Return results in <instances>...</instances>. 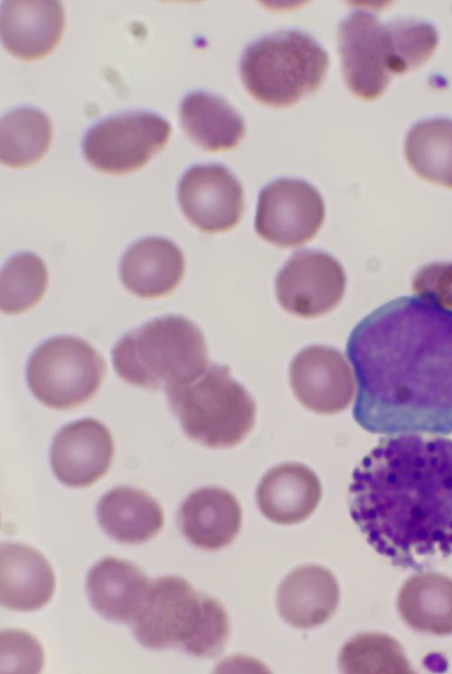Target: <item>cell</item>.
I'll list each match as a JSON object with an SVG mask.
<instances>
[{
  "instance_id": "21",
  "label": "cell",
  "mask_w": 452,
  "mask_h": 674,
  "mask_svg": "<svg viewBox=\"0 0 452 674\" xmlns=\"http://www.w3.org/2000/svg\"><path fill=\"white\" fill-rule=\"evenodd\" d=\"M55 576L47 559L32 546L4 543L0 549L1 604L14 611L32 612L52 598Z\"/></svg>"
},
{
  "instance_id": "16",
  "label": "cell",
  "mask_w": 452,
  "mask_h": 674,
  "mask_svg": "<svg viewBox=\"0 0 452 674\" xmlns=\"http://www.w3.org/2000/svg\"><path fill=\"white\" fill-rule=\"evenodd\" d=\"M152 581L136 564L106 556L89 570L87 593L95 611L108 621L133 623L144 608Z\"/></svg>"
},
{
  "instance_id": "29",
  "label": "cell",
  "mask_w": 452,
  "mask_h": 674,
  "mask_svg": "<svg viewBox=\"0 0 452 674\" xmlns=\"http://www.w3.org/2000/svg\"><path fill=\"white\" fill-rule=\"evenodd\" d=\"M1 673H39L44 665L41 643L32 634L20 629L1 632Z\"/></svg>"
},
{
  "instance_id": "26",
  "label": "cell",
  "mask_w": 452,
  "mask_h": 674,
  "mask_svg": "<svg viewBox=\"0 0 452 674\" xmlns=\"http://www.w3.org/2000/svg\"><path fill=\"white\" fill-rule=\"evenodd\" d=\"M405 155L422 176L452 185V120L419 121L405 138Z\"/></svg>"
},
{
  "instance_id": "12",
  "label": "cell",
  "mask_w": 452,
  "mask_h": 674,
  "mask_svg": "<svg viewBox=\"0 0 452 674\" xmlns=\"http://www.w3.org/2000/svg\"><path fill=\"white\" fill-rule=\"evenodd\" d=\"M185 217L202 232L214 233L232 229L244 211L239 180L224 166H194L182 176L177 190Z\"/></svg>"
},
{
  "instance_id": "28",
  "label": "cell",
  "mask_w": 452,
  "mask_h": 674,
  "mask_svg": "<svg viewBox=\"0 0 452 674\" xmlns=\"http://www.w3.org/2000/svg\"><path fill=\"white\" fill-rule=\"evenodd\" d=\"M48 285L43 261L32 252L14 256L1 273V309L5 314H20L35 306Z\"/></svg>"
},
{
  "instance_id": "23",
  "label": "cell",
  "mask_w": 452,
  "mask_h": 674,
  "mask_svg": "<svg viewBox=\"0 0 452 674\" xmlns=\"http://www.w3.org/2000/svg\"><path fill=\"white\" fill-rule=\"evenodd\" d=\"M181 127L208 152L237 147L245 135L244 119L224 99L204 91L188 94L179 109Z\"/></svg>"
},
{
  "instance_id": "13",
  "label": "cell",
  "mask_w": 452,
  "mask_h": 674,
  "mask_svg": "<svg viewBox=\"0 0 452 674\" xmlns=\"http://www.w3.org/2000/svg\"><path fill=\"white\" fill-rule=\"evenodd\" d=\"M293 392L308 410L333 414L348 407L353 394L351 369L343 355L325 346H311L296 355L289 368Z\"/></svg>"
},
{
  "instance_id": "15",
  "label": "cell",
  "mask_w": 452,
  "mask_h": 674,
  "mask_svg": "<svg viewBox=\"0 0 452 674\" xmlns=\"http://www.w3.org/2000/svg\"><path fill=\"white\" fill-rule=\"evenodd\" d=\"M65 10L55 0H7L1 5L0 31L4 47L23 61L48 56L60 43Z\"/></svg>"
},
{
  "instance_id": "1",
  "label": "cell",
  "mask_w": 452,
  "mask_h": 674,
  "mask_svg": "<svg viewBox=\"0 0 452 674\" xmlns=\"http://www.w3.org/2000/svg\"><path fill=\"white\" fill-rule=\"evenodd\" d=\"M355 422L378 434L452 433V309L432 293L400 297L351 331Z\"/></svg>"
},
{
  "instance_id": "18",
  "label": "cell",
  "mask_w": 452,
  "mask_h": 674,
  "mask_svg": "<svg viewBox=\"0 0 452 674\" xmlns=\"http://www.w3.org/2000/svg\"><path fill=\"white\" fill-rule=\"evenodd\" d=\"M322 496L320 480L307 466L287 462L270 469L261 479L256 498L262 515L280 525L306 519Z\"/></svg>"
},
{
  "instance_id": "22",
  "label": "cell",
  "mask_w": 452,
  "mask_h": 674,
  "mask_svg": "<svg viewBox=\"0 0 452 674\" xmlns=\"http://www.w3.org/2000/svg\"><path fill=\"white\" fill-rule=\"evenodd\" d=\"M97 515L107 535L127 545L151 539L164 526L160 504L144 490L128 486L116 487L103 495Z\"/></svg>"
},
{
  "instance_id": "14",
  "label": "cell",
  "mask_w": 452,
  "mask_h": 674,
  "mask_svg": "<svg viewBox=\"0 0 452 674\" xmlns=\"http://www.w3.org/2000/svg\"><path fill=\"white\" fill-rule=\"evenodd\" d=\"M114 450L107 426L94 418L78 420L54 436L50 452L52 469L68 487H89L108 471Z\"/></svg>"
},
{
  "instance_id": "17",
  "label": "cell",
  "mask_w": 452,
  "mask_h": 674,
  "mask_svg": "<svg viewBox=\"0 0 452 674\" xmlns=\"http://www.w3.org/2000/svg\"><path fill=\"white\" fill-rule=\"evenodd\" d=\"M178 526L193 546L218 550L230 545L241 527V509L237 498L216 487L194 490L182 503Z\"/></svg>"
},
{
  "instance_id": "8",
  "label": "cell",
  "mask_w": 452,
  "mask_h": 674,
  "mask_svg": "<svg viewBox=\"0 0 452 674\" xmlns=\"http://www.w3.org/2000/svg\"><path fill=\"white\" fill-rule=\"evenodd\" d=\"M106 372L101 356L85 340L58 336L44 341L31 356L26 370L33 394L57 410L86 403L99 392Z\"/></svg>"
},
{
  "instance_id": "6",
  "label": "cell",
  "mask_w": 452,
  "mask_h": 674,
  "mask_svg": "<svg viewBox=\"0 0 452 674\" xmlns=\"http://www.w3.org/2000/svg\"><path fill=\"white\" fill-rule=\"evenodd\" d=\"M329 58L312 37L284 30L246 47L240 74L246 90L259 102L287 107L317 90L325 81Z\"/></svg>"
},
{
  "instance_id": "9",
  "label": "cell",
  "mask_w": 452,
  "mask_h": 674,
  "mask_svg": "<svg viewBox=\"0 0 452 674\" xmlns=\"http://www.w3.org/2000/svg\"><path fill=\"white\" fill-rule=\"evenodd\" d=\"M171 132L169 122L151 112L123 113L86 133L83 154L95 169L125 175L146 166L166 146Z\"/></svg>"
},
{
  "instance_id": "7",
  "label": "cell",
  "mask_w": 452,
  "mask_h": 674,
  "mask_svg": "<svg viewBox=\"0 0 452 674\" xmlns=\"http://www.w3.org/2000/svg\"><path fill=\"white\" fill-rule=\"evenodd\" d=\"M165 392L185 434L209 448L239 444L255 424L253 398L225 365L209 363L199 376Z\"/></svg>"
},
{
  "instance_id": "19",
  "label": "cell",
  "mask_w": 452,
  "mask_h": 674,
  "mask_svg": "<svg viewBox=\"0 0 452 674\" xmlns=\"http://www.w3.org/2000/svg\"><path fill=\"white\" fill-rule=\"evenodd\" d=\"M340 592L333 573L316 565L292 571L280 584L277 606L281 618L298 629L325 622L337 608Z\"/></svg>"
},
{
  "instance_id": "24",
  "label": "cell",
  "mask_w": 452,
  "mask_h": 674,
  "mask_svg": "<svg viewBox=\"0 0 452 674\" xmlns=\"http://www.w3.org/2000/svg\"><path fill=\"white\" fill-rule=\"evenodd\" d=\"M397 608L403 622L415 631L452 634V579L435 572L413 574L399 592Z\"/></svg>"
},
{
  "instance_id": "3",
  "label": "cell",
  "mask_w": 452,
  "mask_h": 674,
  "mask_svg": "<svg viewBox=\"0 0 452 674\" xmlns=\"http://www.w3.org/2000/svg\"><path fill=\"white\" fill-rule=\"evenodd\" d=\"M337 39L345 83L363 100H377L392 75L419 69L433 52L431 35L422 23L397 19L382 24L363 10L341 22Z\"/></svg>"
},
{
  "instance_id": "20",
  "label": "cell",
  "mask_w": 452,
  "mask_h": 674,
  "mask_svg": "<svg viewBox=\"0 0 452 674\" xmlns=\"http://www.w3.org/2000/svg\"><path fill=\"white\" fill-rule=\"evenodd\" d=\"M184 266L183 252L175 243L161 237H148L124 253L120 279L137 297L156 299L174 290L183 279Z\"/></svg>"
},
{
  "instance_id": "27",
  "label": "cell",
  "mask_w": 452,
  "mask_h": 674,
  "mask_svg": "<svg viewBox=\"0 0 452 674\" xmlns=\"http://www.w3.org/2000/svg\"><path fill=\"white\" fill-rule=\"evenodd\" d=\"M338 663L342 672L349 674L414 672L400 644L383 633L353 637L343 646Z\"/></svg>"
},
{
  "instance_id": "4",
  "label": "cell",
  "mask_w": 452,
  "mask_h": 674,
  "mask_svg": "<svg viewBox=\"0 0 452 674\" xmlns=\"http://www.w3.org/2000/svg\"><path fill=\"white\" fill-rule=\"evenodd\" d=\"M133 623L134 635L145 648H179L196 657L218 655L230 634L223 606L175 575L152 581L146 603Z\"/></svg>"
},
{
  "instance_id": "5",
  "label": "cell",
  "mask_w": 452,
  "mask_h": 674,
  "mask_svg": "<svg viewBox=\"0 0 452 674\" xmlns=\"http://www.w3.org/2000/svg\"><path fill=\"white\" fill-rule=\"evenodd\" d=\"M112 361L124 381L148 390L190 382L209 365L202 332L177 315L153 319L124 335L113 348Z\"/></svg>"
},
{
  "instance_id": "10",
  "label": "cell",
  "mask_w": 452,
  "mask_h": 674,
  "mask_svg": "<svg viewBox=\"0 0 452 674\" xmlns=\"http://www.w3.org/2000/svg\"><path fill=\"white\" fill-rule=\"evenodd\" d=\"M319 192L298 179L281 178L264 187L255 218L256 233L279 247H297L310 241L325 220Z\"/></svg>"
},
{
  "instance_id": "11",
  "label": "cell",
  "mask_w": 452,
  "mask_h": 674,
  "mask_svg": "<svg viewBox=\"0 0 452 674\" xmlns=\"http://www.w3.org/2000/svg\"><path fill=\"white\" fill-rule=\"evenodd\" d=\"M345 275L331 255L318 251L294 254L276 278V294L290 314L311 318L333 310L341 301Z\"/></svg>"
},
{
  "instance_id": "25",
  "label": "cell",
  "mask_w": 452,
  "mask_h": 674,
  "mask_svg": "<svg viewBox=\"0 0 452 674\" xmlns=\"http://www.w3.org/2000/svg\"><path fill=\"white\" fill-rule=\"evenodd\" d=\"M52 139V126L42 111L21 108L6 114L0 124V159L12 168L40 161Z\"/></svg>"
},
{
  "instance_id": "2",
  "label": "cell",
  "mask_w": 452,
  "mask_h": 674,
  "mask_svg": "<svg viewBox=\"0 0 452 674\" xmlns=\"http://www.w3.org/2000/svg\"><path fill=\"white\" fill-rule=\"evenodd\" d=\"M350 514L393 565L421 571L452 554V439L391 434L355 468Z\"/></svg>"
}]
</instances>
